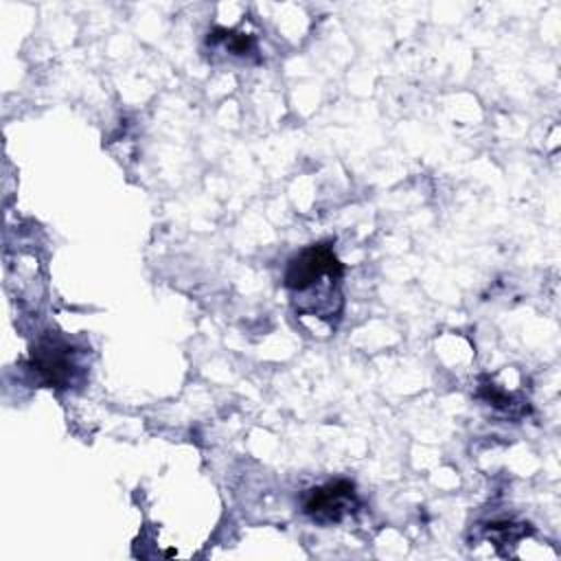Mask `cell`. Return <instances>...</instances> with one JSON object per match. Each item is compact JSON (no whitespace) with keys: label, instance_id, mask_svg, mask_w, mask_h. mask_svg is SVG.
<instances>
[{"label":"cell","instance_id":"6da1fadb","mask_svg":"<svg viewBox=\"0 0 561 561\" xmlns=\"http://www.w3.org/2000/svg\"><path fill=\"white\" fill-rule=\"evenodd\" d=\"M342 274L344 265L335 256L329 241L307 245L305 250L294 254L287 263L283 280L300 316L331 320L342 313L344 305L340 289Z\"/></svg>","mask_w":561,"mask_h":561},{"label":"cell","instance_id":"7a4b0ae2","mask_svg":"<svg viewBox=\"0 0 561 561\" xmlns=\"http://www.w3.org/2000/svg\"><path fill=\"white\" fill-rule=\"evenodd\" d=\"M75 353L61 337L46 335L31 348V370L44 386L66 388L75 375Z\"/></svg>","mask_w":561,"mask_h":561},{"label":"cell","instance_id":"3957f363","mask_svg":"<svg viewBox=\"0 0 561 561\" xmlns=\"http://www.w3.org/2000/svg\"><path fill=\"white\" fill-rule=\"evenodd\" d=\"M355 486L348 480H335L324 486H316L305 497L302 511L320 522V524H335L342 522L346 515L355 513L357 508Z\"/></svg>","mask_w":561,"mask_h":561},{"label":"cell","instance_id":"277c9868","mask_svg":"<svg viewBox=\"0 0 561 561\" xmlns=\"http://www.w3.org/2000/svg\"><path fill=\"white\" fill-rule=\"evenodd\" d=\"M217 39H224L226 48L234 55H248V53H254V48H256L252 35L234 33V31H228V28H215L213 35L208 37V42H217Z\"/></svg>","mask_w":561,"mask_h":561}]
</instances>
